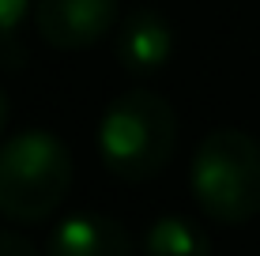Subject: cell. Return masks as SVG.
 I'll return each instance as SVG.
<instances>
[{
  "mask_svg": "<svg viewBox=\"0 0 260 256\" xmlns=\"http://www.w3.org/2000/svg\"><path fill=\"white\" fill-rule=\"evenodd\" d=\"M177 147V113L158 91L128 87L98 121V155L121 181H151L166 170Z\"/></svg>",
  "mask_w": 260,
  "mask_h": 256,
  "instance_id": "6da1fadb",
  "label": "cell"
},
{
  "mask_svg": "<svg viewBox=\"0 0 260 256\" xmlns=\"http://www.w3.org/2000/svg\"><path fill=\"white\" fill-rule=\"evenodd\" d=\"M192 196L215 223L241 226L260 215V147L241 128H211L192 155Z\"/></svg>",
  "mask_w": 260,
  "mask_h": 256,
  "instance_id": "7a4b0ae2",
  "label": "cell"
},
{
  "mask_svg": "<svg viewBox=\"0 0 260 256\" xmlns=\"http://www.w3.org/2000/svg\"><path fill=\"white\" fill-rule=\"evenodd\" d=\"M72 155L53 132L30 128L0 143V215L12 223H46L68 200Z\"/></svg>",
  "mask_w": 260,
  "mask_h": 256,
  "instance_id": "3957f363",
  "label": "cell"
},
{
  "mask_svg": "<svg viewBox=\"0 0 260 256\" xmlns=\"http://www.w3.org/2000/svg\"><path fill=\"white\" fill-rule=\"evenodd\" d=\"M34 30L60 53L91 49L117 23V0H34Z\"/></svg>",
  "mask_w": 260,
  "mask_h": 256,
  "instance_id": "277c9868",
  "label": "cell"
},
{
  "mask_svg": "<svg viewBox=\"0 0 260 256\" xmlns=\"http://www.w3.org/2000/svg\"><path fill=\"white\" fill-rule=\"evenodd\" d=\"M174 53V30L166 15L155 8H132L117 23L113 34V57L128 76H155L170 64Z\"/></svg>",
  "mask_w": 260,
  "mask_h": 256,
  "instance_id": "5b68a950",
  "label": "cell"
},
{
  "mask_svg": "<svg viewBox=\"0 0 260 256\" xmlns=\"http://www.w3.org/2000/svg\"><path fill=\"white\" fill-rule=\"evenodd\" d=\"M46 256H132V234L113 215L76 211L49 234Z\"/></svg>",
  "mask_w": 260,
  "mask_h": 256,
  "instance_id": "8992f818",
  "label": "cell"
},
{
  "mask_svg": "<svg viewBox=\"0 0 260 256\" xmlns=\"http://www.w3.org/2000/svg\"><path fill=\"white\" fill-rule=\"evenodd\" d=\"M143 256H211V241L192 218L162 215L143 234Z\"/></svg>",
  "mask_w": 260,
  "mask_h": 256,
  "instance_id": "52a82bcc",
  "label": "cell"
},
{
  "mask_svg": "<svg viewBox=\"0 0 260 256\" xmlns=\"http://www.w3.org/2000/svg\"><path fill=\"white\" fill-rule=\"evenodd\" d=\"M34 12L30 0H0V64L19 68L26 60V42H23V23Z\"/></svg>",
  "mask_w": 260,
  "mask_h": 256,
  "instance_id": "ba28073f",
  "label": "cell"
},
{
  "mask_svg": "<svg viewBox=\"0 0 260 256\" xmlns=\"http://www.w3.org/2000/svg\"><path fill=\"white\" fill-rule=\"evenodd\" d=\"M0 256H42V252L34 249V245L26 241L23 234H15V230H0Z\"/></svg>",
  "mask_w": 260,
  "mask_h": 256,
  "instance_id": "9c48e42d",
  "label": "cell"
},
{
  "mask_svg": "<svg viewBox=\"0 0 260 256\" xmlns=\"http://www.w3.org/2000/svg\"><path fill=\"white\" fill-rule=\"evenodd\" d=\"M8 113H12V105H8V94L0 91V136H4V128H8Z\"/></svg>",
  "mask_w": 260,
  "mask_h": 256,
  "instance_id": "30bf717a",
  "label": "cell"
}]
</instances>
